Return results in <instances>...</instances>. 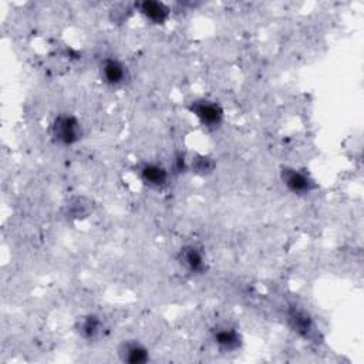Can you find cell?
I'll list each match as a JSON object with an SVG mask.
<instances>
[{
    "instance_id": "1",
    "label": "cell",
    "mask_w": 364,
    "mask_h": 364,
    "mask_svg": "<svg viewBox=\"0 0 364 364\" xmlns=\"http://www.w3.org/2000/svg\"><path fill=\"white\" fill-rule=\"evenodd\" d=\"M52 137L60 145H74L83 137V127L74 116L60 114L52 124Z\"/></svg>"
},
{
    "instance_id": "2",
    "label": "cell",
    "mask_w": 364,
    "mask_h": 364,
    "mask_svg": "<svg viewBox=\"0 0 364 364\" xmlns=\"http://www.w3.org/2000/svg\"><path fill=\"white\" fill-rule=\"evenodd\" d=\"M189 110L195 114L200 122L206 128H218L224 121V109L211 100L192 101Z\"/></svg>"
},
{
    "instance_id": "3",
    "label": "cell",
    "mask_w": 364,
    "mask_h": 364,
    "mask_svg": "<svg viewBox=\"0 0 364 364\" xmlns=\"http://www.w3.org/2000/svg\"><path fill=\"white\" fill-rule=\"evenodd\" d=\"M281 177L285 186L292 192V194L296 195L310 194V192L317 186L313 178L308 173H303L302 169L297 168H290V167L282 168Z\"/></svg>"
},
{
    "instance_id": "4",
    "label": "cell",
    "mask_w": 364,
    "mask_h": 364,
    "mask_svg": "<svg viewBox=\"0 0 364 364\" xmlns=\"http://www.w3.org/2000/svg\"><path fill=\"white\" fill-rule=\"evenodd\" d=\"M101 78L105 84L111 85V87H117L127 81L128 78V69L122 61L114 57H109L103 60L101 67H100Z\"/></svg>"
},
{
    "instance_id": "5",
    "label": "cell",
    "mask_w": 364,
    "mask_h": 364,
    "mask_svg": "<svg viewBox=\"0 0 364 364\" xmlns=\"http://www.w3.org/2000/svg\"><path fill=\"white\" fill-rule=\"evenodd\" d=\"M180 262L189 273L201 275L206 270L205 255L200 248L194 245L185 246L180 250Z\"/></svg>"
},
{
    "instance_id": "6",
    "label": "cell",
    "mask_w": 364,
    "mask_h": 364,
    "mask_svg": "<svg viewBox=\"0 0 364 364\" xmlns=\"http://www.w3.org/2000/svg\"><path fill=\"white\" fill-rule=\"evenodd\" d=\"M140 178L149 188H162L167 185L169 174L168 169L156 162H147L140 168Z\"/></svg>"
},
{
    "instance_id": "7",
    "label": "cell",
    "mask_w": 364,
    "mask_h": 364,
    "mask_svg": "<svg viewBox=\"0 0 364 364\" xmlns=\"http://www.w3.org/2000/svg\"><path fill=\"white\" fill-rule=\"evenodd\" d=\"M140 13L153 25H164L169 19V9L165 3L157 2V0H145L138 5Z\"/></svg>"
},
{
    "instance_id": "8",
    "label": "cell",
    "mask_w": 364,
    "mask_h": 364,
    "mask_svg": "<svg viewBox=\"0 0 364 364\" xmlns=\"http://www.w3.org/2000/svg\"><path fill=\"white\" fill-rule=\"evenodd\" d=\"M118 354L122 361L130 364H144L149 360L148 349L136 340L124 341V343L120 346Z\"/></svg>"
},
{
    "instance_id": "9",
    "label": "cell",
    "mask_w": 364,
    "mask_h": 364,
    "mask_svg": "<svg viewBox=\"0 0 364 364\" xmlns=\"http://www.w3.org/2000/svg\"><path fill=\"white\" fill-rule=\"evenodd\" d=\"M289 323L295 332H297L299 334L306 339H312L316 332L312 317L303 310L292 309L289 312Z\"/></svg>"
},
{
    "instance_id": "10",
    "label": "cell",
    "mask_w": 364,
    "mask_h": 364,
    "mask_svg": "<svg viewBox=\"0 0 364 364\" xmlns=\"http://www.w3.org/2000/svg\"><path fill=\"white\" fill-rule=\"evenodd\" d=\"M213 340H215L217 346L225 352H235V350H238L242 345L241 334L237 332V329H232V328L217 329L215 334H213Z\"/></svg>"
},
{
    "instance_id": "11",
    "label": "cell",
    "mask_w": 364,
    "mask_h": 364,
    "mask_svg": "<svg viewBox=\"0 0 364 364\" xmlns=\"http://www.w3.org/2000/svg\"><path fill=\"white\" fill-rule=\"evenodd\" d=\"M103 332V322L101 319L96 314H87L80 319L78 322V333L81 337L87 340L97 339Z\"/></svg>"
},
{
    "instance_id": "12",
    "label": "cell",
    "mask_w": 364,
    "mask_h": 364,
    "mask_svg": "<svg viewBox=\"0 0 364 364\" xmlns=\"http://www.w3.org/2000/svg\"><path fill=\"white\" fill-rule=\"evenodd\" d=\"M191 167L192 171L200 175H209L213 173V169H215V161L208 156H197L195 158H192Z\"/></svg>"
}]
</instances>
